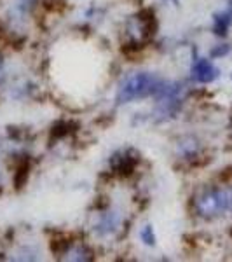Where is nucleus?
Segmentation results:
<instances>
[{"label": "nucleus", "instance_id": "obj_1", "mask_svg": "<svg viewBox=\"0 0 232 262\" xmlns=\"http://www.w3.org/2000/svg\"><path fill=\"white\" fill-rule=\"evenodd\" d=\"M164 81L166 79L159 75L157 72H133L119 82L115 93V105H126L138 100L154 98L163 88Z\"/></svg>", "mask_w": 232, "mask_h": 262}, {"label": "nucleus", "instance_id": "obj_2", "mask_svg": "<svg viewBox=\"0 0 232 262\" xmlns=\"http://www.w3.org/2000/svg\"><path fill=\"white\" fill-rule=\"evenodd\" d=\"M194 213L204 221L232 213V187L230 185H212L204 187L194 196Z\"/></svg>", "mask_w": 232, "mask_h": 262}, {"label": "nucleus", "instance_id": "obj_3", "mask_svg": "<svg viewBox=\"0 0 232 262\" xmlns=\"http://www.w3.org/2000/svg\"><path fill=\"white\" fill-rule=\"evenodd\" d=\"M187 95V86L182 81H164L163 88L157 95L154 96L155 105L154 111L150 112V121L157 122H168L175 119L180 114Z\"/></svg>", "mask_w": 232, "mask_h": 262}, {"label": "nucleus", "instance_id": "obj_4", "mask_svg": "<svg viewBox=\"0 0 232 262\" xmlns=\"http://www.w3.org/2000/svg\"><path fill=\"white\" fill-rule=\"evenodd\" d=\"M155 30H157V19H155L154 11L143 9L136 14L129 16L124 21L126 44H122L124 46L122 51H126V53L142 51L154 37Z\"/></svg>", "mask_w": 232, "mask_h": 262}, {"label": "nucleus", "instance_id": "obj_5", "mask_svg": "<svg viewBox=\"0 0 232 262\" xmlns=\"http://www.w3.org/2000/svg\"><path fill=\"white\" fill-rule=\"evenodd\" d=\"M140 152L133 147H122L115 150L108 159V168H110L112 175L117 177H129L136 170L138 163H140Z\"/></svg>", "mask_w": 232, "mask_h": 262}, {"label": "nucleus", "instance_id": "obj_6", "mask_svg": "<svg viewBox=\"0 0 232 262\" xmlns=\"http://www.w3.org/2000/svg\"><path fill=\"white\" fill-rule=\"evenodd\" d=\"M122 224H124V219H122V213L119 210H100L98 217H96L95 224H92V234L100 239L112 238V236H115L122 229Z\"/></svg>", "mask_w": 232, "mask_h": 262}, {"label": "nucleus", "instance_id": "obj_7", "mask_svg": "<svg viewBox=\"0 0 232 262\" xmlns=\"http://www.w3.org/2000/svg\"><path fill=\"white\" fill-rule=\"evenodd\" d=\"M220 70L213 65L208 58H194L191 65V79L197 84H210L217 81Z\"/></svg>", "mask_w": 232, "mask_h": 262}, {"label": "nucleus", "instance_id": "obj_8", "mask_svg": "<svg viewBox=\"0 0 232 262\" xmlns=\"http://www.w3.org/2000/svg\"><path fill=\"white\" fill-rule=\"evenodd\" d=\"M175 154L180 161L194 163L201 156V142L192 135H185L175 143Z\"/></svg>", "mask_w": 232, "mask_h": 262}, {"label": "nucleus", "instance_id": "obj_9", "mask_svg": "<svg viewBox=\"0 0 232 262\" xmlns=\"http://www.w3.org/2000/svg\"><path fill=\"white\" fill-rule=\"evenodd\" d=\"M63 260H75V262H89L95 259V252L89 245L82 242H72L68 250L61 255Z\"/></svg>", "mask_w": 232, "mask_h": 262}, {"label": "nucleus", "instance_id": "obj_10", "mask_svg": "<svg viewBox=\"0 0 232 262\" xmlns=\"http://www.w3.org/2000/svg\"><path fill=\"white\" fill-rule=\"evenodd\" d=\"M232 25V9L220 11L213 14V33L218 37H225Z\"/></svg>", "mask_w": 232, "mask_h": 262}, {"label": "nucleus", "instance_id": "obj_11", "mask_svg": "<svg viewBox=\"0 0 232 262\" xmlns=\"http://www.w3.org/2000/svg\"><path fill=\"white\" fill-rule=\"evenodd\" d=\"M28 175H30V163H28L27 159H21L14 170V175H12V182H14V187L18 189V191L27 185Z\"/></svg>", "mask_w": 232, "mask_h": 262}, {"label": "nucleus", "instance_id": "obj_12", "mask_svg": "<svg viewBox=\"0 0 232 262\" xmlns=\"http://www.w3.org/2000/svg\"><path fill=\"white\" fill-rule=\"evenodd\" d=\"M140 239L145 247H155L157 243V236H155V231H154V226L152 224H145V226L140 229Z\"/></svg>", "mask_w": 232, "mask_h": 262}, {"label": "nucleus", "instance_id": "obj_13", "mask_svg": "<svg viewBox=\"0 0 232 262\" xmlns=\"http://www.w3.org/2000/svg\"><path fill=\"white\" fill-rule=\"evenodd\" d=\"M70 133H72V122L68 121H60L56 124H53V128H51V137L56 138V140L68 137Z\"/></svg>", "mask_w": 232, "mask_h": 262}, {"label": "nucleus", "instance_id": "obj_14", "mask_svg": "<svg viewBox=\"0 0 232 262\" xmlns=\"http://www.w3.org/2000/svg\"><path fill=\"white\" fill-rule=\"evenodd\" d=\"M18 255L19 257H16V259H19V260H37L40 253L37 248H33V247H25L18 252Z\"/></svg>", "mask_w": 232, "mask_h": 262}, {"label": "nucleus", "instance_id": "obj_15", "mask_svg": "<svg viewBox=\"0 0 232 262\" xmlns=\"http://www.w3.org/2000/svg\"><path fill=\"white\" fill-rule=\"evenodd\" d=\"M230 53V46L229 44H218V46H215V48L210 51V56L213 58H223V56H227V54Z\"/></svg>", "mask_w": 232, "mask_h": 262}, {"label": "nucleus", "instance_id": "obj_16", "mask_svg": "<svg viewBox=\"0 0 232 262\" xmlns=\"http://www.w3.org/2000/svg\"><path fill=\"white\" fill-rule=\"evenodd\" d=\"M6 77H7V74H6V61H4V56L0 54V86L6 82Z\"/></svg>", "mask_w": 232, "mask_h": 262}, {"label": "nucleus", "instance_id": "obj_17", "mask_svg": "<svg viewBox=\"0 0 232 262\" xmlns=\"http://www.w3.org/2000/svg\"><path fill=\"white\" fill-rule=\"evenodd\" d=\"M161 2H171V4H175V6H178V0H161Z\"/></svg>", "mask_w": 232, "mask_h": 262}, {"label": "nucleus", "instance_id": "obj_18", "mask_svg": "<svg viewBox=\"0 0 232 262\" xmlns=\"http://www.w3.org/2000/svg\"><path fill=\"white\" fill-rule=\"evenodd\" d=\"M227 2H229V4H230V7H232V0H227Z\"/></svg>", "mask_w": 232, "mask_h": 262}]
</instances>
